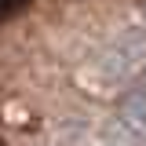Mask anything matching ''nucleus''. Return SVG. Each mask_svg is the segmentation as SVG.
Here are the masks:
<instances>
[{
    "label": "nucleus",
    "mask_w": 146,
    "mask_h": 146,
    "mask_svg": "<svg viewBox=\"0 0 146 146\" xmlns=\"http://www.w3.org/2000/svg\"><path fill=\"white\" fill-rule=\"evenodd\" d=\"M143 62H146V26H131V29H121L113 40H106L91 66L106 84H121Z\"/></svg>",
    "instance_id": "1"
},
{
    "label": "nucleus",
    "mask_w": 146,
    "mask_h": 146,
    "mask_svg": "<svg viewBox=\"0 0 146 146\" xmlns=\"http://www.w3.org/2000/svg\"><path fill=\"white\" fill-rule=\"evenodd\" d=\"M99 135H102V146H146V143H143V135H139V131H131V128H128L121 117L106 121Z\"/></svg>",
    "instance_id": "2"
},
{
    "label": "nucleus",
    "mask_w": 146,
    "mask_h": 146,
    "mask_svg": "<svg viewBox=\"0 0 146 146\" xmlns=\"http://www.w3.org/2000/svg\"><path fill=\"white\" fill-rule=\"evenodd\" d=\"M143 22H146V4H143Z\"/></svg>",
    "instance_id": "3"
}]
</instances>
